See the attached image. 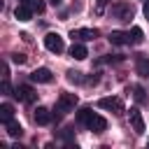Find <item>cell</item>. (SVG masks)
I'll list each match as a JSON object with an SVG mask.
<instances>
[{"instance_id": "20", "label": "cell", "mask_w": 149, "mask_h": 149, "mask_svg": "<svg viewBox=\"0 0 149 149\" xmlns=\"http://www.w3.org/2000/svg\"><path fill=\"white\" fill-rule=\"evenodd\" d=\"M0 88H2V93H5V95H14V93H12V86H9V81H7V77H2Z\"/></svg>"}, {"instance_id": "15", "label": "cell", "mask_w": 149, "mask_h": 149, "mask_svg": "<svg viewBox=\"0 0 149 149\" xmlns=\"http://www.w3.org/2000/svg\"><path fill=\"white\" fill-rule=\"evenodd\" d=\"M49 121H51V112H49L47 107H37V109H35V123L47 126Z\"/></svg>"}, {"instance_id": "1", "label": "cell", "mask_w": 149, "mask_h": 149, "mask_svg": "<svg viewBox=\"0 0 149 149\" xmlns=\"http://www.w3.org/2000/svg\"><path fill=\"white\" fill-rule=\"evenodd\" d=\"M77 121L79 123H84L88 130H93V133H102L105 128H107V121L102 119V116H98L93 109H88V107H81L79 112H77Z\"/></svg>"}, {"instance_id": "3", "label": "cell", "mask_w": 149, "mask_h": 149, "mask_svg": "<svg viewBox=\"0 0 149 149\" xmlns=\"http://www.w3.org/2000/svg\"><path fill=\"white\" fill-rule=\"evenodd\" d=\"M109 14H112L116 21H130L133 14H135V9H133L130 2H123V0H121V2H114V5H112V12H109Z\"/></svg>"}, {"instance_id": "18", "label": "cell", "mask_w": 149, "mask_h": 149, "mask_svg": "<svg viewBox=\"0 0 149 149\" xmlns=\"http://www.w3.org/2000/svg\"><path fill=\"white\" fill-rule=\"evenodd\" d=\"M130 91H133V95H135L137 102H147V95H144V88L142 86H130Z\"/></svg>"}, {"instance_id": "6", "label": "cell", "mask_w": 149, "mask_h": 149, "mask_svg": "<svg viewBox=\"0 0 149 149\" xmlns=\"http://www.w3.org/2000/svg\"><path fill=\"white\" fill-rule=\"evenodd\" d=\"M14 95H16L21 102H33V100L37 98L35 88H33V86H28V84H19V86L14 88Z\"/></svg>"}, {"instance_id": "4", "label": "cell", "mask_w": 149, "mask_h": 149, "mask_svg": "<svg viewBox=\"0 0 149 149\" xmlns=\"http://www.w3.org/2000/svg\"><path fill=\"white\" fill-rule=\"evenodd\" d=\"M77 105V93H61L58 100H56V112L58 114H68L72 112Z\"/></svg>"}, {"instance_id": "9", "label": "cell", "mask_w": 149, "mask_h": 149, "mask_svg": "<svg viewBox=\"0 0 149 149\" xmlns=\"http://www.w3.org/2000/svg\"><path fill=\"white\" fill-rule=\"evenodd\" d=\"M30 79H33V81H37V84H49V81L54 79V74H51V70H49V68H37V70H33V72H30Z\"/></svg>"}, {"instance_id": "14", "label": "cell", "mask_w": 149, "mask_h": 149, "mask_svg": "<svg viewBox=\"0 0 149 149\" xmlns=\"http://www.w3.org/2000/svg\"><path fill=\"white\" fill-rule=\"evenodd\" d=\"M2 126H5V130H7V135H9V137H21V135H23L21 123H19V121H14V119H12V121H7V123H2Z\"/></svg>"}, {"instance_id": "12", "label": "cell", "mask_w": 149, "mask_h": 149, "mask_svg": "<svg viewBox=\"0 0 149 149\" xmlns=\"http://www.w3.org/2000/svg\"><path fill=\"white\" fill-rule=\"evenodd\" d=\"M70 56H72V58H77V61H84V58L88 56V49L77 40V42H72V47H70Z\"/></svg>"}, {"instance_id": "7", "label": "cell", "mask_w": 149, "mask_h": 149, "mask_svg": "<svg viewBox=\"0 0 149 149\" xmlns=\"http://www.w3.org/2000/svg\"><path fill=\"white\" fill-rule=\"evenodd\" d=\"M98 107L109 109V112H114V114H123V102H121L119 98H100V100H98Z\"/></svg>"}, {"instance_id": "13", "label": "cell", "mask_w": 149, "mask_h": 149, "mask_svg": "<svg viewBox=\"0 0 149 149\" xmlns=\"http://www.w3.org/2000/svg\"><path fill=\"white\" fill-rule=\"evenodd\" d=\"M14 16H16L19 21H30V16H33V7H30V5L19 2V7L14 9Z\"/></svg>"}, {"instance_id": "2", "label": "cell", "mask_w": 149, "mask_h": 149, "mask_svg": "<svg viewBox=\"0 0 149 149\" xmlns=\"http://www.w3.org/2000/svg\"><path fill=\"white\" fill-rule=\"evenodd\" d=\"M144 40L142 28H130V30H112L109 33V42L112 44H140Z\"/></svg>"}, {"instance_id": "10", "label": "cell", "mask_w": 149, "mask_h": 149, "mask_svg": "<svg viewBox=\"0 0 149 149\" xmlns=\"http://www.w3.org/2000/svg\"><path fill=\"white\" fill-rule=\"evenodd\" d=\"M128 116H130V126H133V130H135V133H144V119H142L140 109H137V107H130Z\"/></svg>"}, {"instance_id": "16", "label": "cell", "mask_w": 149, "mask_h": 149, "mask_svg": "<svg viewBox=\"0 0 149 149\" xmlns=\"http://www.w3.org/2000/svg\"><path fill=\"white\" fill-rule=\"evenodd\" d=\"M12 119H14V107H12L9 102H2V105H0V121L7 123V121H12Z\"/></svg>"}, {"instance_id": "21", "label": "cell", "mask_w": 149, "mask_h": 149, "mask_svg": "<svg viewBox=\"0 0 149 149\" xmlns=\"http://www.w3.org/2000/svg\"><path fill=\"white\" fill-rule=\"evenodd\" d=\"M12 61L21 65V63H26V56H23V54H12Z\"/></svg>"}, {"instance_id": "24", "label": "cell", "mask_w": 149, "mask_h": 149, "mask_svg": "<svg viewBox=\"0 0 149 149\" xmlns=\"http://www.w3.org/2000/svg\"><path fill=\"white\" fill-rule=\"evenodd\" d=\"M49 2H51L54 7H58V5H61V0H49Z\"/></svg>"}, {"instance_id": "22", "label": "cell", "mask_w": 149, "mask_h": 149, "mask_svg": "<svg viewBox=\"0 0 149 149\" xmlns=\"http://www.w3.org/2000/svg\"><path fill=\"white\" fill-rule=\"evenodd\" d=\"M142 12H144V16H147V21H149V2H144V7H142Z\"/></svg>"}, {"instance_id": "5", "label": "cell", "mask_w": 149, "mask_h": 149, "mask_svg": "<svg viewBox=\"0 0 149 149\" xmlns=\"http://www.w3.org/2000/svg\"><path fill=\"white\" fill-rule=\"evenodd\" d=\"M44 47H47L49 51H54V54H61V51L65 49V42H63V37H61L58 33H47V37H44Z\"/></svg>"}, {"instance_id": "23", "label": "cell", "mask_w": 149, "mask_h": 149, "mask_svg": "<svg viewBox=\"0 0 149 149\" xmlns=\"http://www.w3.org/2000/svg\"><path fill=\"white\" fill-rule=\"evenodd\" d=\"M95 2H98V9H102V7H105L107 2H112V0H95Z\"/></svg>"}, {"instance_id": "19", "label": "cell", "mask_w": 149, "mask_h": 149, "mask_svg": "<svg viewBox=\"0 0 149 149\" xmlns=\"http://www.w3.org/2000/svg\"><path fill=\"white\" fill-rule=\"evenodd\" d=\"M68 79H70V81H77V84H79V81H84L81 72H77V70H68Z\"/></svg>"}, {"instance_id": "17", "label": "cell", "mask_w": 149, "mask_h": 149, "mask_svg": "<svg viewBox=\"0 0 149 149\" xmlns=\"http://www.w3.org/2000/svg\"><path fill=\"white\" fill-rule=\"evenodd\" d=\"M19 2L30 5V7H33V12H37V14H42V12H44V2H42V0H19Z\"/></svg>"}, {"instance_id": "8", "label": "cell", "mask_w": 149, "mask_h": 149, "mask_svg": "<svg viewBox=\"0 0 149 149\" xmlns=\"http://www.w3.org/2000/svg\"><path fill=\"white\" fill-rule=\"evenodd\" d=\"M72 40H79V42H88V40H95L98 37V28H77L70 33Z\"/></svg>"}, {"instance_id": "11", "label": "cell", "mask_w": 149, "mask_h": 149, "mask_svg": "<svg viewBox=\"0 0 149 149\" xmlns=\"http://www.w3.org/2000/svg\"><path fill=\"white\" fill-rule=\"evenodd\" d=\"M135 70H137L140 77H149V56L137 54L135 56Z\"/></svg>"}]
</instances>
